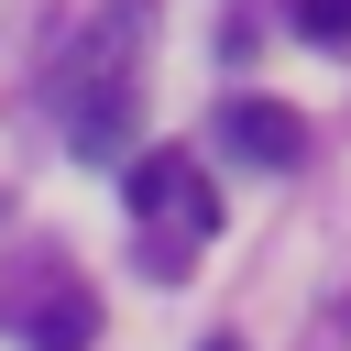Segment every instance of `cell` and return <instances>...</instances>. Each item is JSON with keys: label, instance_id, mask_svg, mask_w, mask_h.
<instances>
[{"label": "cell", "instance_id": "cell-2", "mask_svg": "<svg viewBox=\"0 0 351 351\" xmlns=\"http://www.w3.org/2000/svg\"><path fill=\"white\" fill-rule=\"evenodd\" d=\"M121 197H132V219L154 230V274H176V252H197V241L219 230V186H208L186 154H143V165L121 176Z\"/></svg>", "mask_w": 351, "mask_h": 351}, {"label": "cell", "instance_id": "cell-1", "mask_svg": "<svg viewBox=\"0 0 351 351\" xmlns=\"http://www.w3.org/2000/svg\"><path fill=\"white\" fill-rule=\"evenodd\" d=\"M143 55H154V0H110L77 55H66V143L77 154H121L132 110H143Z\"/></svg>", "mask_w": 351, "mask_h": 351}, {"label": "cell", "instance_id": "cell-5", "mask_svg": "<svg viewBox=\"0 0 351 351\" xmlns=\"http://www.w3.org/2000/svg\"><path fill=\"white\" fill-rule=\"evenodd\" d=\"M296 33L307 44H351V0H296Z\"/></svg>", "mask_w": 351, "mask_h": 351}, {"label": "cell", "instance_id": "cell-3", "mask_svg": "<svg viewBox=\"0 0 351 351\" xmlns=\"http://www.w3.org/2000/svg\"><path fill=\"white\" fill-rule=\"evenodd\" d=\"M219 154L285 176V165H307V121H296L285 99H230V110H219Z\"/></svg>", "mask_w": 351, "mask_h": 351}, {"label": "cell", "instance_id": "cell-4", "mask_svg": "<svg viewBox=\"0 0 351 351\" xmlns=\"http://www.w3.org/2000/svg\"><path fill=\"white\" fill-rule=\"evenodd\" d=\"M88 340H99V307H88L77 285H55L44 318H33V351H88Z\"/></svg>", "mask_w": 351, "mask_h": 351}]
</instances>
